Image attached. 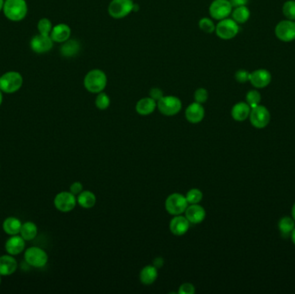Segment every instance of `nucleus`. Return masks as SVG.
<instances>
[{
    "instance_id": "4",
    "label": "nucleus",
    "mask_w": 295,
    "mask_h": 294,
    "mask_svg": "<svg viewBox=\"0 0 295 294\" xmlns=\"http://www.w3.org/2000/svg\"><path fill=\"white\" fill-rule=\"evenodd\" d=\"M157 108L164 116H176L181 111L182 102L178 97L163 96L157 101Z\"/></svg>"
},
{
    "instance_id": "36",
    "label": "nucleus",
    "mask_w": 295,
    "mask_h": 294,
    "mask_svg": "<svg viewBox=\"0 0 295 294\" xmlns=\"http://www.w3.org/2000/svg\"><path fill=\"white\" fill-rule=\"evenodd\" d=\"M208 97H209L208 91L206 88H203V87L198 88L194 92V94H193L194 102L199 103V104H201V105L205 104L207 101Z\"/></svg>"
},
{
    "instance_id": "27",
    "label": "nucleus",
    "mask_w": 295,
    "mask_h": 294,
    "mask_svg": "<svg viewBox=\"0 0 295 294\" xmlns=\"http://www.w3.org/2000/svg\"><path fill=\"white\" fill-rule=\"evenodd\" d=\"M38 232V229L33 222H25L22 225L20 231V235L25 241H31L36 238Z\"/></svg>"
},
{
    "instance_id": "3",
    "label": "nucleus",
    "mask_w": 295,
    "mask_h": 294,
    "mask_svg": "<svg viewBox=\"0 0 295 294\" xmlns=\"http://www.w3.org/2000/svg\"><path fill=\"white\" fill-rule=\"evenodd\" d=\"M22 74L16 71H9L0 76V90L5 93H14L23 86Z\"/></svg>"
},
{
    "instance_id": "24",
    "label": "nucleus",
    "mask_w": 295,
    "mask_h": 294,
    "mask_svg": "<svg viewBox=\"0 0 295 294\" xmlns=\"http://www.w3.org/2000/svg\"><path fill=\"white\" fill-rule=\"evenodd\" d=\"M158 277V268L154 265L145 266L140 272V281L143 285H151L156 281Z\"/></svg>"
},
{
    "instance_id": "19",
    "label": "nucleus",
    "mask_w": 295,
    "mask_h": 294,
    "mask_svg": "<svg viewBox=\"0 0 295 294\" xmlns=\"http://www.w3.org/2000/svg\"><path fill=\"white\" fill-rule=\"evenodd\" d=\"M17 268V261L13 255H4L0 256V275L10 276L13 275Z\"/></svg>"
},
{
    "instance_id": "26",
    "label": "nucleus",
    "mask_w": 295,
    "mask_h": 294,
    "mask_svg": "<svg viewBox=\"0 0 295 294\" xmlns=\"http://www.w3.org/2000/svg\"><path fill=\"white\" fill-rule=\"evenodd\" d=\"M97 198L95 194L90 191H82L77 196V204H79L82 208H93L96 205Z\"/></svg>"
},
{
    "instance_id": "15",
    "label": "nucleus",
    "mask_w": 295,
    "mask_h": 294,
    "mask_svg": "<svg viewBox=\"0 0 295 294\" xmlns=\"http://www.w3.org/2000/svg\"><path fill=\"white\" fill-rule=\"evenodd\" d=\"M190 228V222L185 216H175L169 224V229L172 234L177 236L185 235Z\"/></svg>"
},
{
    "instance_id": "23",
    "label": "nucleus",
    "mask_w": 295,
    "mask_h": 294,
    "mask_svg": "<svg viewBox=\"0 0 295 294\" xmlns=\"http://www.w3.org/2000/svg\"><path fill=\"white\" fill-rule=\"evenodd\" d=\"M23 223L15 217H9L5 218L3 222V232L6 233L7 235H15L20 234L21 227Z\"/></svg>"
},
{
    "instance_id": "45",
    "label": "nucleus",
    "mask_w": 295,
    "mask_h": 294,
    "mask_svg": "<svg viewBox=\"0 0 295 294\" xmlns=\"http://www.w3.org/2000/svg\"><path fill=\"white\" fill-rule=\"evenodd\" d=\"M3 92L0 90V106L2 105V103H3Z\"/></svg>"
},
{
    "instance_id": "25",
    "label": "nucleus",
    "mask_w": 295,
    "mask_h": 294,
    "mask_svg": "<svg viewBox=\"0 0 295 294\" xmlns=\"http://www.w3.org/2000/svg\"><path fill=\"white\" fill-rule=\"evenodd\" d=\"M80 50V44L76 40H67L60 48V54L66 58L75 57Z\"/></svg>"
},
{
    "instance_id": "42",
    "label": "nucleus",
    "mask_w": 295,
    "mask_h": 294,
    "mask_svg": "<svg viewBox=\"0 0 295 294\" xmlns=\"http://www.w3.org/2000/svg\"><path fill=\"white\" fill-rule=\"evenodd\" d=\"M154 266L156 268H163V265H164V260L163 257H157L154 260Z\"/></svg>"
},
{
    "instance_id": "43",
    "label": "nucleus",
    "mask_w": 295,
    "mask_h": 294,
    "mask_svg": "<svg viewBox=\"0 0 295 294\" xmlns=\"http://www.w3.org/2000/svg\"><path fill=\"white\" fill-rule=\"evenodd\" d=\"M138 10H139V5H138L137 3H134V5H133V11L136 12V11H138Z\"/></svg>"
},
{
    "instance_id": "7",
    "label": "nucleus",
    "mask_w": 295,
    "mask_h": 294,
    "mask_svg": "<svg viewBox=\"0 0 295 294\" xmlns=\"http://www.w3.org/2000/svg\"><path fill=\"white\" fill-rule=\"evenodd\" d=\"M215 32L217 36L223 40L233 39L239 32V24L232 18L220 20L216 25Z\"/></svg>"
},
{
    "instance_id": "30",
    "label": "nucleus",
    "mask_w": 295,
    "mask_h": 294,
    "mask_svg": "<svg viewBox=\"0 0 295 294\" xmlns=\"http://www.w3.org/2000/svg\"><path fill=\"white\" fill-rule=\"evenodd\" d=\"M282 13L286 19L295 21V0H288L283 3Z\"/></svg>"
},
{
    "instance_id": "22",
    "label": "nucleus",
    "mask_w": 295,
    "mask_h": 294,
    "mask_svg": "<svg viewBox=\"0 0 295 294\" xmlns=\"http://www.w3.org/2000/svg\"><path fill=\"white\" fill-rule=\"evenodd\" d=\"M250 112H251V108L247 103H236L235 106L232 107V118L236 120V121H237V122L245 121L246 119L249 118Z\"/></svg>"
},
{
    "instance_id": "11",
    "label": "nucleus",
    "mask_w": 295,
    "mask_h": 294,
    "mask_svg": "<svg viewBox=\"0 0 295 294\" xmlns=\"http://www.w3.org/2000/svg\"><path fill=\"white\" fill-rule=\"evenodd\" d=\"M233 7L230 0H214L209 7L211 17L215 20L225 19L232 14Z\"/></svg>"
},
{
    "instance_id": "40",
    "label": "nucleus",
    "mask_w": 295,
    "mask_h": 294,
    "mask_svg": "<svg viewBox=\"0 0 295 294\" xmlns=\"http://www.w3.org/2000/svg\"><path fill=\"white\" fill-rule=\"evenodd\" d=\"M82 191H83V185L81 184V182H73V184L70 185V192H72L73 195L78 196Z\"/></svg>"
},
{
    "instance_id": "21",
    "label": "nucleus",
    "mask_w": 295,
    "mask_h": 294,
    "mask_svg": "<svg viewBox=\"0 0 295 294\" xmlns=\"http://www.w3.org/2000/svg\"><path fill=\"white\" fill-rule=\"evenodd\" d=\"M157 107V102L151 99L150 97H146L139 99L136 105V113L141 116H149L152 114Z\"/></svg>"
},
{
    "instance_id": "16",
    "label": "nucleus",
    "mask_w": 295,
    "mask_h": 294,
    "mask_svg": "<svg viewBox=\"0 0 295 294\" xmlns=\"http://www.w3.org/2000/svg\"><path fill=\"white\" fill-rule=\"evenodd\" d=\"M205 108L201 104L193 102L186 107L185 117L186 120L191 123H199L205 118Z\"/></svg>"
},
{
    "instance_id": "44",
    "label": "nucleus",
    "mask_w": 295,
    "mask_h": 294,
    "mask_svg": "<svg viewBox=\"0 0 295 294\" xmlns=\"http://www.w3.org/2000/svg\"><path fill=\"white\" fill-rule=\"evenodd\" d=\"M291 237H292V241L295 245V228L294 229L292 233H291Z\"/></svg>"
},
{
    "instance_id": "28",
    "label": "nucleus",
    "mask_w": 295,
    "mask_h": 294,
    "mask_svg": "<svg viewBox=\"0 0 295 294\" xmlns=\"http://www.w3.org/2000/svg\"><path fill=\"white\" fill-rule=\"evenodd\" d=\"M232 19L235 21L236 23L238 24H243L246 22H248V20L250 17V10L249 8L246 6H239L234 8V10H232Z\"/></svg>"
},
{
    "instance_id": "41",
    "label": "nucleus",
    "mask_w": 295,
    "mask_h": 294,
    "mask_svg": "<svg viewBox=\"0 0 295 294\" xmlns=\"http://www.w3.org/2000/svg\"><path fill=\"white\" fill-rule=\"evenodd\" d=\"M230 2L232 7L236 8V7L246 6L249 3V0H230Z\"/></svg>"
},
{
    "instance_id": "17",
    "label": "nucleus",
    "mask_w": 295,
    "mask_h": 294,
    "mask_svg": "<svg viewBox=\"0 0 295 294\" xmlns=\"http://www.w3.org/2000/svg\"><path fill=\"white\" fill-rule=\"evenodd\" d=\"M206 216V210L199 204L188 205L185 212V217L187 218L190 224H193V225L202 223L205 220Z\"/></svg>"
},
{
    "instance_id": "32",
    "label": "nucleus",
    "mask_w": 295,
    "mask_h": 294,
    "mask_svg": "<svg viewBox=\"0 0 295 294\" xmlns=\"http://www.w3.org/2000/svg\"><path fill=\"white\" fill-rule=\"evenodd\" d=\"M186 198L189 205L199 204L202 201L203 192L198 188L190 189L189 191L186 192Z\"/></svg>"
},
{
    "instance_id": "5",
    "label": "nucleus",
    "mask_w": 295,
    "mask_h": 294,
    "mask_svg": "<svg viewBox=\"0 0 295 294\" xmlns=\"http://www.w3.org/2000/svg\"><path fill=\"white\" fill-rule=\"evenodd\" d=\"M188 205L186 196L178 192L170 194L165 201L167 212L173 216L181 215L182 213H185Z\"/></svg>"
},
{
    "instance_id": "33",
    "label": "nucleus",
    "mask_w": 295,
    "mask_h": 294,
    "mask_svg": "<svg viewBox=\"0 0 295 294\" xmlns=\"http://www.w3.org/2000/svg\"><path fill=\"white\" fill-rule=\"evenodd\" d=\"M110 105H111V99L106 93L101 92V93H98L96 99H95V106L100 111H105V110L109 108Z\"/></svg>"
},
{
    "instance_id": "48",
    "label": "nucleus",
    "mask_w": 295,
    "mask_h": 294,
    "mask_svg": "<svg viewBox=\"0 0 295 294\" xmlns=\"http://www.w3.org/2000/svg\"><path fill=\"white\" fill-rule=\"evenodd\" d=\"M1 281H2V280H1V275H0V285H1Z\"/></svg>"
},
{
    "instance_id": "37",
    "label": "nucleus",
    "mask_w": 295,
    "mask_h": 294,
    "mask_svg": "<svg viewBox=\"0 0 295 294\" xmlns=\"http://www.w3.org/2000/svg\"><path fill=\"white\" fill-rule=\"evenodd\" d=\"M249 74L250 73L245 69H239L235 73V79L236 81L241 84L249 81Z\"/></svg>"
},
{
    "instance_id": "13",
    "label": "nucleus",
    "mask_w": 295,
    "mask_h": 294,
    "mask_svg": "<svg viewBox=\"0 0 295 294\" xmlns=\"http://www.w3.org/2000/svg\"><path fill=\"white\" fill-rule=\"evenodd\" d=\"M30 49L35 53L44 54L52 50L54 46V41L50 36L38 34L32 37L30 41Z\"/></svg>"
},
{
    "instance_id": "2",
    "label": "nucleus",
    "mask_w": 295,
    "mask_h": 294,
    "mask_svg": "<svg viewBox=\"0 0 295 294\" xmlns=\"http://www.w3.org/2000/svg\"><path fill=\"white\" fill-rule=\"evenodd\" d=\"M3 10L8 19L19 22L26 17L28 5L25 0H5Z\"/></svg>"
},
{
    "instance_id": "20",
    "label": "nucleus",
    "mask_w": 295,
    "mask_h": 294,
    "mask_svg": "<svg viewBox=\"0 0 295 294\" xmlns=\"http://www.w3.org/2000/svg\"><path fill=\"white\" fill-rule=\"evenodd\" d=\"M50 36L54 43H63L69 39L71 29L66 23H59L53 27Z\"/></svg>"
},
{
    "instance_id": "8",
    "label": "nucleus",
    "mask_w": 295,
    "mask_h": 294,
    "mask_svg": "<svg viewBox=\"0 0 295 294\" xmlns=\"http://www.w3.org/2000/svg\"><path fill=\"white\" fill-rule=\"evenodd\" d=\"M132 0H112L108 6V13L115 19L127 17L133 11Z\"/></svg>"
},
{
    "instance_id": "46",
    "label": "nucleus",
    "mask_w": 295,
    "mask_h": 294,
    "mask_svg": "<svg viewBox=\"0 0 295 294\" xmlns=\"http://www.w3.org/2000/svg\"><path fill=\"white\" fill-rule=\"evenodd\" d=\"M292 217H293V218H294V220H295V205H294V206H293Z\"/></svg>"
},
{
    "instance_id": "31",
    "label": "nucleus",
    "mask_w": 295,
    "mask_h": 294,
    "mask_svg": "<svg viewBox=\"0 0 295 294\" xmlns=\"http://www.w3.org/2000/svg\"><path fill=\"white\" fill-rule=\"evenodd\" d=\"M262 101V95L257 90H250L246 94V103L250 106V108H254L259 106Z\"/></svg>"
},
{
    "instance_id": "29",
    "label": "nucleus",
    "mask_w": 295,
    "mask_h": 294,
    "mask_svg": "<svg viewBox=\"0 0 295 294\" xmlns=\"http://www.w3.org/2000/svg\"><path fill=\"white\" fill-rule=\"evenodd\" d=\"M279 230L283 236H289L291 235L294 229L295 228V221L294 218L285 217L282 218L279 222Z\"/></svg>"
},
{
    "instance_id": "14",
    "label": "nucleus",
    "mask_w": 295,
    "mask_h": 294,
    "mask_svg": "<svg viewBox=\"0 0 295 294\" xmlns=\"http://www.w3.org/2000/svg\"><path fill=\"white\" fill-rule=\"evenodd\" d=\"M272 80V75L269 70L260 68L249 74V82L256 89H262L269 86Z\"/></svg>"
},
{
    "instance_id": "35",
    "label": "nucleus",
    "mask_w": 295,
    "mask_h": 294,
    "mask_svg": "<svg viewBox=\"0 0 295 294\" xmlns=\"http://www.w3.org/2000/svg\"><path fill=\"white\" fill-rule=\"evenodd\" d=\"M199 27L200 30L204 31L205 33L211 34L215 31L216 25L212 19L208 17H203L199 20Z\"/></svg>"
},
{
    "instance_id": "6",
    "label": "nucleus",
    "mask_w": 295,
    "mask_h": 294,
    "mask_svg": "<svg viewBox=\"0 0 295 294\" xmlns=\"http://www.w3.org/2000/svg\"><path fill=\"white\" fill-rule=\"evenodd\" d=\"M24 260L27 264L34 268H41L46 266L49 255L46 251L39 247H30L24 252Z\"/></svg>"
},
{
    "instance_id": "47",
    "label": "nucleus",
    "mask_w": 295,
    "mask_h": 294,
    "mask_svg": "<svg viewBox=\"0 0 295 294\" xmlns=\"http://www.w3.org/2000/svg\"><path fill=\"white\" fill-rule=\"evenodd\" d=\"M3 3H4V1L3 0H0V11L3 10Z\"/></svg>"
},
{
    "instance_id": "12",
    "label": "nucleus",
    "mask_w": 295,
    "mask_h": 294,
    "mask_svg": "<svg viewBox=\"0 0 295 294\" xmlns=\"http://www.w3.org/2000/svg\"><path fill=\"white\" fill-rule=\"evenodd\" d=\"M54 205L60 212H72L76 206L77 197L71 192H59L54 199Z\"/></svg>"
},
{
    "instance_id": "38",
    "label": "nucleus",
    "mask_w": 295,
    "mask_h": 294,
    "mask_svg": "<svg viewBox=\"0 0 295 294\" xmlns=\"http://www.w3.org/2000/svg\"><path fill=\"white\" fill-rule=\"evenodd\" d=\"M195 293V288L192 283H184L179 288V294H193Z\"/></svg>"
},
{
    "instance_id": "18",
    "label": "nucleus",
    "mask_w": 295,
    "mask_h": 294,
    "mask_svg": "<svg viewBox=\"0 0 295 294\" xmlns=\"http://www.w3.org/2000/svg\"><path fill=\"white\" fill-rule=\"evenodd\" d=\"M25 240L19 235H10L5 242V250L9 255H17L25 248Z\"/></svg>"
},
{
    "instance_id": "10",
    "label": "nucleus",
    "mask_w": 295,
    "mask_h": 294,
    "mask_svg": "<svg viewBox=\"0 0 295 294\" xmlns=\"http://www.w3.org/2000/svg\"><path fill=\"white\" fill-rule=\"evenodd\" d=\"M250 122L256 129H263L269 125L270 122V113L265 106H255L251 108V112L249 114Z\"/></svg>"
},
{
    "instance_id": "1",
    "label": "nucleus",
    "mask_w": 295,
    "mask_h": 294,
    "mask_svg": "<svg viewBox=\"0 0 295 294\" xmlns=\"http://www.w3.org/2000/svg\"><path fill=\"white\" fill-rule=\"evenodd\" d=\"M106 86L107 76L102 70H91L84 78V86L89 93L98 94L103 92Z\"/></svg>"
},
{
    "instance_id": "39",
    "label": "nucleus",
    "mask_w": 295,
    "mask_h": 294,
    "mask_svg": "<svg viewBox=\"0 0 295 294\" xmlns=\"http://www.w3.org/2000/svg\"><path fill=\"white\" fill-rule=\"evenodd\" d=\"M163 96L164 94H163V90L160 89L158 87H153L152 89L149 91V97L154 100H156V102Z\"/></svg>"
},
{
    "instance_id": "9",
    "label": "nucleus",
    "mask_w": 295,
    "mask_h": 294,
    "mask_svg": "<svg viewBox=\"0 0 295 294\" xmlns=\"http://www.w3.org/2000/svg\"><path fill=\"white\" fill-rule=\"evenodd\" d=\"M275 37L283 43L295 41V21L285 19L280 21L275 29Z\"/></svg>"
},
{
    "instance_id": "34",
    "label": "nucleus",
    "mask_w": 295,
    "mask_h": 294,
    "mask_svg": "<svg viewBox=\"0 0 295 294\" xmlns=\"http://www.w3.org/2000/svg\"><path fill=\"white\" fill-rule=\"evenodd\" d=\"M52 29H53V25H52L51 21L45 17L39 20V22L37 23V30L39 31V34H42V35L50 36Z\"/></svg>"
}]
</instances>
